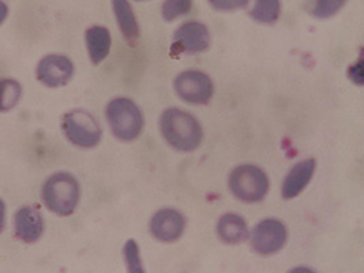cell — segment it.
Here are the masks:
<instances>
[{
	"label": "cell",
	"instance_id": "ac0fdd59",
	"mask_svg": "<svg viewBox=\"0 0 364 273\" xmlns=\"http://www.w3.org/2000/svg\"><path fill=\"white\" fill-rule=\"evenodd\" d=\"M193 3L190 0H168L163 3L161 14L168 22L176 19L181 16L190 13Z\"/></svg>",
	"mask_w": 364,
	"mask_h": 273
},
{
	"label": "cell",
	"instance_id": "8fae6325",
	"mask_svg": "<svg viewBox=\"0 0 364 273\" xmlns=\"http://www.w3.org/2000/svg\"><path fill=\"white\" fill-rule=\"evenodd\" d=\"M14 230L18 239L25 243H34L43 235L44 220L38 209L32 205L22 206L14 218Z\"/></svg>",
	"mask_w": 364,
	"mask_h": 273
},
{
	"label": "cell",
	"instance_id": "277c9868",
	"mask_svg": "<svg viewBox=\"0 0 364 273\" xmlns=\"http://www.w3.org/2000/svg\"><path fill=\"white\" fill-rule=\"evenodd\" d=\"M232 194L249 204L261 203L269 191V178L259 167L243 164L236 167L230 175Z\"/></svg>",
	"mask_w": 364,
	"mask_h": 273
},
{
	"label": "cell",
	"instance_id": "2e32d148",
	"mask_svg": "<svg viewBox=\"0 0 364 273\" xmlns=\"http://www.w3.org/2000/svg\"><path fill=\"white\" fill-rule=\"evenodd\" d=\"M282 13V3L277 0H259L255 3L254 9L250 11V17L254 21L264 23V25H273L277 22Z\"/></svg>",
	"mask_w": 364,
	"mask_h": 273
},
{
	"label": "cell",
	"instance_id": "8992f818",
	"mask_svg": "<svg viewBox=\"0 0 364 273\" xmlns=\"http://www.w3.org/2000/svg\"><path fill=\"white\" fill-rule=\"evenodd\" d=\"M175 90L184 102L198 105L208 104L215 93L210 77L198 70L181 73L175 80Z\"/></svg>",
	"mask_w": 364,
	"mask_h": 273
},
{
	"label": "cell",
	"instance_id": "4fadbf2b",
	"mask_svg": "<svg viewBox=\"0 0 364 273\" xmlns=\"http://www.w3.org/2000/svg\"><path fill=\"white\" fill-rule=\"evenodd\" d=\"M217 234L227 245H239L249 238V228L243 218L235 213H227L217 223Z\"/></svg>",
	"mask_w": 364,
	"mask_h": 273
},
{
	"label": "cell",
	"instance_id": "ffe728a7",
	"mask_svg": "<svg viewBox=\"0 0 364 273\" xmlns=\"http://www.w3.org/2000/svg\"><path fill=\"white\" fill-rule=\"evenodd\" d=\"M346 4V1H315L314 7H313V16L316 18H329L334 16L343 6Z\"/></svg>",
	"mask_w": 364,
	"mask_h": 273
},
{
	"label": "cell",
	"instance_id": "6da1fadb",
	"mask_svg": "<svg viewBox=\"0 0 364 273\" xmlns=\"http://www.w3.org/2000/svg\"><path fill=\"white\" fill-rule=\"evenodd\" d=\"M166 142L181 152H193L202 142V127L191 114L179 108H168L160 119Z\"/></svg>",
	"mask_w": 364,
	"mask_h": 273
},
{
	"label": "cell",
	"instance_id": "7402d4cb",
	"mask_svg": "<svg viewBox=\"0 0 364 273\" xmlns=\"http://www.w3.org/2000/svg\"><path fill=\"white\" fill-rule=\"evenodd\" d=\"M213 4L215 9L218 10H232V9H237V7H245L246 4H249V1H210Z\"/></svg>",
	"mask_w": 364,
	"mask_h": 273
},
{
	"label": "cell",
	"instance_id": "7c38bea8",
	"mask_svg": "<svg viewBox=\"0 0 364 273\" xmlns=\"http://www.w3.org/2000/svg\"><path fill=\"white\" fill-rule=\"evenodd\" d=\"M315 166V159H307L299 161L296 166H294L284 179L282 188V198L291 200L299 196L310 183L314 175Z\"/></svg>",
	"mask_w": 364,
	"mask_h": 273
},
{
	"label": "cell",
	"instance_id": "3957f363",
	"mask_svg": "<svg viewBox=\"0 0 364 273\" xmlns=\"http://www.w3.org/2000/svg\"><path fill=\"white\" fill-rule=\"evenodd\" d=\"M109 127L122 141H133L144 129V117L135 102L126 97H117L107 107Z\"/></svg>",
	"mask_w": 364,
	"mask_h": 273
},
{
	"label": "cell",
	"instance_id": "44dd1931",
	"mask_svg": "<svg viewBox=\"0 0 364 273\" xmlns=\"http://www.w3.org/2000/svg\"><path fill=\"white\" fill-rule=\"evenodd\" d=\"M348 75L355 84H360V85L363 84V60L362 59L359 60V63L349 68Z\"/></svg>",
	"mask_w": 364,
	"mask_h": 273
},
{
	"label": "cell",
	"instance_id": "9c48e42d",
	"mask_svg": "<svg viewBox=\"0 0 364 273\" xmlns=\"http://www.w3.org/2000/svg\"><path fill=\"white\" fill-rule=\"evenodd\" d=\"M36 75L41 84L50 87L67 85L74 75V66L67 56L48 55L38 63Z\"/></svg>",
	"mask_w": 364,
	"mask_h": 273
},
{
	"label": "cell",
	"instance_id": "5b68a950",
	"mask_svg": "<svg viewBox=\"0 0 364 273\" xmlns=\"http://www.w3.org/2000/svg\"><path fill=\"white\" fill-rule=\"evenodd\" d=\"M62 129L67 139L80 148H95L101 139L99 122L85 109H73L67 112L62 122Z\"/></svg>",
	"mask_w": 364,
	"mask_h": 273
},
{
	"label": "cell",
	"instance_id": "d6986e66",
	"mask_svg": "<svg viewBox=\"0 0 364 273\" xmlns=\"http://www.w3.org/2000/svg\"><path fill=\"white\" fill-rule=\"evenodd\" d=\"M123 256L126 259V265H127L129 272L144 273V268H142L141 258H139L138 245L134 239H130V240L126 242L124 249H123Z\"/></svg>",
	"mask_w": 364,
	"mask_h": 273
},
{
	"label": "cell",
	"instance_id": "9a60e30c",
	"mask_svg": "<svg viewBox=\"0 0 364 273\" xmlns=\"http://www.w3.org/2000/svg\"><path fill=\"white\" fill-rule=\"evenodd\" d=\"M112 4L117 25L124 38L130 43H135L139 38V26L134 16L132 4L124 0H115Z\"/></svg>",
	"mask_w": 364,
	"mask_h": 273
},
{
	"label": "cell",
	"instance_id": "30bf717a",
	"mask_svg": "<svg viewBox=\"0 0 364 273\" xmlns=\"http://www.w3.org/2000/svg\"><path fill=\"white\" fill-rule=\"evenodd\" d=\"M186 228V219L175 209H161L150 220L151 235L161 242H175L181 238Z\"/></svg>",
	"mask_w": 364,
	"mask_h": 273
},
{
	"label": "cell",
	"instance_id": "5bb4252c",
	"mask_svg": "<svg viewBox=\"0 0 364 273\" xmlns=\"http://www.w3.org/2000/svg\"><path fill=\"white\" fill-rule=\"evenodd\" d=\"M85 40L87 46V52L93 65L101 63L111 50V33L104 26H92L86 31Z\"/></svg>",
	"mask_w": 364,
	"mask_h": 273
},
{
	"label": "cell",
	"instance_id": "52a82bcc",
	"mask_svg": "<svg viewBox=\"0 0 364 273\" xmlns=\"http://www.w3.org/2000/svg\"><path fill=\"white\" fill-rule=\"evenodd\" d=\"M288 238L284 223L277 219H265L255 225L251 234V246L261 256H272L280 252Z\"/></svg>",
	"mask_w": 364,
	"mask_h": 273
},
{
	"label": "cell",
	"instance_id": "7a4b0ae2",
	"mask_svg": "<svg viewBox=\"0 0 364 273\" xmlns=\"http://www.w3.org/2000/svg\"><path fill=\"white\" fill-rule=\"evenodd\" d=\"M41 196L50 212L59 216H70L80 201V185L73 175L58 172L46 181Z\"/></svg>",
	"mask_w": 364,
	"mask_h": 273
},
{
	"label": "cell",
	"instance_id": "ba28073f",
	"mask_svg": "<svg viewBox=\"0 0 364 273\" xmlns=\"http://www.w3.org/2000/svg\"><path fill=\"white\" fill-rule=\"evenodd\" d=\"M210 46L209 29L197 21H190L173 34V41L171 46V55H194L206 51Z\"/></svg>",
	"mask_w": 364,
	"mask_h": 273
},
{
	"label": "cell",
	"instance_id": "e0dca14e",
	"mask_svg": "<svg viewBox=\"0 0 364 273\" xmlns=\"http://www.w3.org/2000/svg\"><path fill=\"white\" fill-rule=\"evenodd\" d=\"M21 97V86L13 80L1 81V111L11 109Z\"/></svg>",
	"mask_w": 364,
	"mask_h": 273
}]
</instances>
